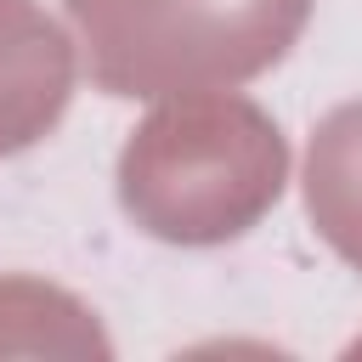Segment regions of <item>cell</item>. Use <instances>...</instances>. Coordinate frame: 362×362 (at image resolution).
Segmentation results:
<instances>
[{
	"label": "cell",
	"mask_w": 362,
	"mask_h": 362,
	"mask_svg": "<svg viewBox=\"0 0 362 362\" xmlns=\"http://www.w3.org/2000/svg\"><path fill=\"white\" fill-rule=\"evenodd\" d=\"M283 130L238 96L192 90L130 130L119 153V204L164 243H226L283 192Z\"/></svg>",
	"instance_id": "6da1fadb"
},
{
	"label": "cell",
	"mask_w": 362,
	"mask_h": 362,
	"mask_svg": "<svg viewBox=\"0 0 362 362\" xmlns=\"http://www.w3.org/2000/svg\"><path fill=\"white\" fill-rule=\"evenodd\" d=\"M107 96L232 90L288 57L311 0H62Z\"/></svg>",
	"instance_id": "7a4b0ae2"
},
{
	"label": "cell",
	"mask_w": 362,
	"mask_h": 362,
	"mask_svg": "<svg viewBox=\"0 0 362 362\" xmlns=\"http://www.w3.org/2000/svg\"><path fill=\"white\" fill-rule=\"evenodd\" d=\"M74 96L68 34L34 0H0V158L34 147Z\"/></svg>",
	"instance_id": "3957f363"
},
{
	"label": "cell",
	"mask_w": 362,
	"mask_h": 362,
	"mask_svg": "<svg viewBox=\"0 0 362 362\" xmlns=\"http://www.w3.org/2000/svg\"><path fill=\"white\" fill-rule=\"evenodd\" d=\"M305 209L334 255L362 272V102L334 107L311 130L305 153Z\"/></svg>",
	"instance_id": "277c9868"
}]
</instances>
